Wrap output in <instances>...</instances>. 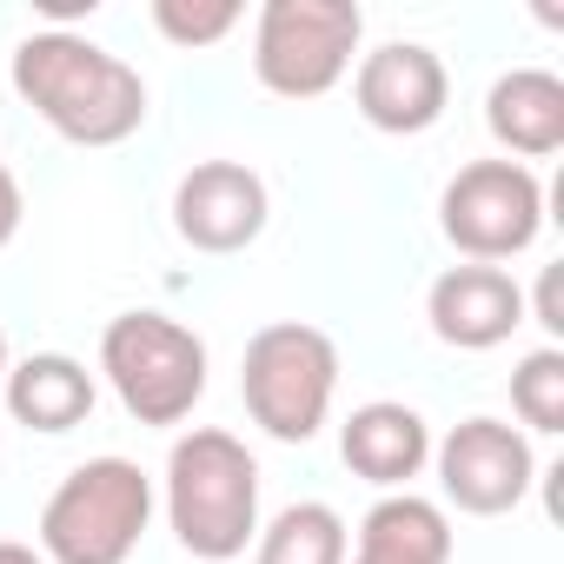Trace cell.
<instances>
[{"label":"cell","mask_w":564,"mask_h":564,"mask_svg":"<svg viewBox=\"0 0 564 564\" xmlns=\"http://www.w3.org/2000/svg\"><path fill=\"white\" fill-rule=\"evenodd\" d=\"M14 94L74 147H120L147 127V80L74 28H41L14 47Z\"/></svg>","instance_id":"6da1fadb"},{"label":"cell","mask_w":564,"mask_h":564,"mask_svg":"<svg viewBox=\"0 0 564 564\" xmlns=\"http://www.w3.org/2000/svg\"><path fill=\"white\" fill-rule=\"evenodd\" d=\"M166 524H173L180 551L199 564L239 557L259 538V458L219 425L173 438V452H166Z\"/></svg>","instance_id":"7a4b0ae2"},{"label":"cell","mask_w":564,"mask_h":564,"mask_svg":"<svg viewBox=\"0 0 564 564\" xmlns=\"http://www.w3.org/2000/svg\"><path fill=\"white\" fill-rule=\"evenodd\" d=\"M147 524H153V478L133 458H87L41 505V557L47 564H127Z\"/></svg>","instance_id":"3957f363"},{"label":"cell","mask_w":564,"mask_h":564,"mask_svg":"<svg viewBox=\"0 0 564 564\" xmlns=\"http://www.w3.org/2000/svg\"><path fill=\"white\" fill-rule=\"evenodd\" d=\"M333 392H339V346L319 326L279 319V326H259L246 339L239 399H246V412L265 438H279V445L319 438V425L333 412Z\"/></svg>","instance_id":"277c9868"},{"label":"cell","mask_w":564,"mask_h":564,"mask_svg":"<svg viewBox=\"0 0 564 564\" xmlns=\"http://www.w3.org/2000/svg\"><path fill=\"white\" fill-rule=\"evenodd\" d=\"M100 372L127 419L180 425L206 399V339L166 313H120L100 333Z\"/></svg>","instance_id":"5b68a950"},{"label":"cell","mask_w":564,"mask_h":564,"mask_svg":"<svg viewBox=\"0 0 564 564\" xmlns=\"http://www.w3.org/2000/svg\"><path fill=\"white\" fill-rule=\"evenodd\" d=\"M366 14L352 0H265L252 21V74L279 100H319L352 74Z\"/></svg>","instance_id":"8992f818"},{"label":"cell","mask_w":564,"mask_h":564,"mask_svg":"<svg viewBox=\"0 0 564 564\" xmlns=\"http://www.w3.org/2000/svg\"><path fill=\"white\" fill-rule=\"evenodd\" d=\"M438 226L471 265L518 259L544 226V186L518 160H471L438 193Z\"/></svg>","instance_id":"52a82bcc"},{"label":"cell","mask_w":564,"mask_h":564,"mask_svg":"<svg viewBox=\"0 0 564 564\" xmlns=\"http://www.w3.org/2000/svg\"><path fill=\"white\" fill-rule=\"evenodd\" d=\"M432 465H438L445 505H458L465 518H505L538 485L531 438L518 425H505V419H465V425H452L432 445Z\"/></svg>","instance_id":"ba28073f"},{"label":"cell","mask_w":564,"mask_h":564,"mask_svg":"<svg viewBox=\"0 0 564 564\" xmlns=\"http://www.w3.org/2000/svg\"><path fill=\"white\" fill-rule=\"evenodd\" d=\"M445 100H452V74H445V61L425 41H386L352 74L359 120L379 127V133H392V140L432 133L445 120Z\"/></svg>","instance_id":"9c48e42d"},{"label":"cell","mask_w":564,"mask_h":564,"mask_svg":"<svg viewBox=\"0 0 564 564\" xmlns=\"http://www.w3.org/2000/svg\"><path fill=\"white\" fill-rule=\"evenodd\" d=\"M265 180L246 166V160H199L180 186H173V232L193 246V252H246L259 232H265Z\"/></svg>","instance_id":"30bf717a"},{"label":"cell","mask_w":564,"mask_h":564,"mask_svg":"<svg viewBox=\"0 0 564 564\" xmlns=\"http://www.w3.org/2000/svg\"><path fill=\"white\" fill-rule=\"evenodd\" d=\"M425 319L445 346L458 352H491L505 346L518 326H524V293H518V279L505 265H452L432 279V293H425Z\"/></svg>","instance_id":"8fae6325"},{"label":"cell","mask_w":564,"mask_h":564,"mask_svg":"<svg viewBox=\"0 0 564 564\" xmlns=\"http://www.w3.org/2000/svg\"><path fill=\"white\" fill-rule=\"evenodd\" d=\"M339 458H346L366 485L405 491V485L432 465V432H425V419H419L412 405L372 399V405H359V412L339 425Z\"/></svg>","instance_id":"7c38bea8"},{"label":"cell","mask_w":564,"mask_h":564,"mask_svg":"<svg viewBox=\"0 0 564 564\" xmlns=\"http://www.w3.org/2000/svg\"><path fill=\"white\" fill-rule=\"evenodd\" d=\"M485 127L505 147V160H551L564 147V80L551 67H511L485 94Z\"/></svg>","instance_id":"4fadbf2b"},{"label":"cell","mask_w":564,"mask_h":564,"mask_svg":"<svg viewBox=\"0 0 564 564\" xmlns=\"http://www.w3.org/2000/svg\"><path fill=\"white\" fill-rule=\"evenodd\" d=\"M352 564H452V518L419 491H386L359 518Z\"/></svg>","instance_id":"5bb4252c"},{"label":"cell","mask_w":564,"mask_h":564,"mask_svg":"<svg viewBox=\"0 0 564 564\" xmlns=\"http://www.w3.org/2000/svg\"><path fill=\"white\" fill-rule=\"evenodd\" d=\"M0 392H8V412L28 425V432H74L87 412H94V372L67 352H34L21 366H8V379H0Z\"/></svg>","instance_id":"9a60e30c"},{"label":"cell","mask_w":564,"mask_h":564,"mask_svg":"<svg viewBox=\"0 0 564 564\" xmlns=\"http://www.w3.org/2000/svg\"><path fill=\"white\" fill-rule=\"evenodd\" d=\"M346 551H352L346 518L333 505H319V498L286 505L252 538V564H346Z\"/></svg>","instance_id":"2e32d148"},{"label":"cell","mask_w":564,"mask_h":564,"mask_svg":"<svg viewBox=\"0 0 564 564\" xmlns=\"http://www.w3.org/2000/svg\"><path fill=\"white\" fill-rule=\"evenodd\" d=\"M511 412L531 432H564V352L557 346H538V352L518 359V372H511Z\"/></svg>","instance_id":"e0dca14e"},{"label":"cell","mask_w":564,"mask_h":564,"mask_svg":"<svg viewBox=\"0 0 564 564\" xmlns=\"http://www.w3.org/2000/svg\"><path fill=\"white\" fill-rule=\"evenodd\" d=\"M246 21L239 0H153V28L173 47H213Z\"/></svg>","instance_id":"ac0fdd59"},{"label":"cell","mask_w":564,"mask_h":564,"mask_svg":"<svg viewBox=\"0 0 564 564\" xmlns=\"http://www.w3.org/2000/svg\"><path fill=\"white\" fill-rule=\"evenodd\" d=\"M524 313H531V319H538L551 339L564 333V306H557V265H544V279H538V306H524Z\"/></svg>","instance_id":"d6986e66"},{"label":"cell","mask_w":564,"mask_h":564,"mask_svg":"<svg viewBox=\"0 0 564 564\" xmlns=\"http://www.w3.org/2000/svg\"><path fill=\"white\" fill-rule=\"evenodd\" d=\"M21 213H28V206H21V180L8 173V160H0V246L21 232Z\"/></svg>","instance_id":"ffe728a7"},{"label":"cell","mask_w":564,"mask_h":564,"mask_svg":"<svg viewBox=\"0 0 564 564\" xmlns=\"http://www.w3.org/2000/svg\"><path fill=\"white\" fill-rule=\"evenodd\" d=\"M0 564H47L34 544H14V538H0Z\"/></svg>","instance_id":"44dd1931"},{"label":"cell","mask_w":564,"mask_h":564,"mask_svg":"<svg viewBox=\"0 0 564 564\" xmlns=\"http://www.w3.org/2000/svg\"><path fill=\"white\" fill-rule=\"evenodd\" d=\"M0 379H8V333H0Z\"/></svg>","instance_id":"7402d4cb"}]
</instances>
